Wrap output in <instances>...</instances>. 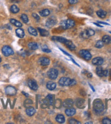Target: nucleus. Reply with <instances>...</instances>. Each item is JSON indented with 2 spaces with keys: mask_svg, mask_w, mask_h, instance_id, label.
Segmentation results:
<instances>
[{
  "mask_svg": "<svg viewBox=\"0 0 111 124\" xmlns=\"http://www.w3.org/2000/svg\"><path fill=\"white\" fill-rule=\"evenodd\" d=\"M39 62H40V64L42 66H48V65H49L50 62V60L49 58L44 56V57H42V58H40Z\"/></svg>",
  "mask_w": 111,
  "mask_h": 124,
  "instance_id": "11",
  "label": "nucleus"
},
{
  "mask_svg": "<svg viewBox=\"0 0 111 124\" xmlns=\"http://www.w3.org/2000/svg\"><path fill=\"white\" fill-rule=\"evenodd\" d=\"M88 77H92V74L90 73H88Z\"/></svg>",
  "mask_w": 111,
  "mask_h": 124,
  "instance_id": "49",
  "label": "nucleus"
},
{
  "mask_svg": "<svg viewBox=\"0 0 111 124\" xmlns=\"http://www.w3.org/2000/svg\"><path fill=\"white\" fill-rule=\"evenodd\" d=\"M62 105L65 108H70L72 107L74 105V101L72 99H66L63 101Z\"/></svg>",
  "mask_w": 111,
  "mask_h": 124,
  "instance_id": "12",
  "label": "nucleus"
},
{
  "mask_svg": "<svg viewBox=\"0 0 111 124\" xmlns=\"http://www.w3.org/2000/svg\"><path fill=\"white\" fill-rule=\"evenodd\" d=\"M38 30L40 32V35L42 36V37H47V36L49 35V32L48 31L45 30V29H43V28H38Z\"/></svg>",
  "mask_w": 111,
  "mask_h": 124,
  "instance_id": "22",
  "label": "nucleus"
},
{
  "mask_svg": "<svg viewBox=\"0 0 111 124\" xmlns=\"http://www.w3.org/2000/svg\"><path fill=\"white\" fill-rule=\"evenodd\" d=\"M6 94L9 96H14L16 94V90L12 86H8L6 88Z\"/></svg>",
  "mask_w": 111,
  "mask_h": 124,
  "instance_id": "9",
  "label": "nucleus"
},
{
  "mask_svg": "<svg viewBox=\"0 0 111 124\" xmlns=\"http://www.w3.org/2000/svg\"><path fill=\"white\" fill-rule=\"evenodd\" d=\"M78 0H68V1H69V3L70 4H77V2H78Z\"/></svg>",
  "mask_w": 111,
  "mask_h": 124,
  "instance_id": "41",
  "label": "nucleus"
},
{
  "mask_svg": "<svg viewBox=\"0 0 111 124\" xmlns=\"http://www.w3.org/2000/svg\"><path fill=\"white\" fill-rule=\"evenodd\" d=\"M60 50H61V51H62V52H63V54H65V55L68 56H69V57H72V56H71V55H70V54H68V53H67V52H65V51H64V50H62V49H61V48H60Z\"/></svg>",
  "mask_w": 111,
  "mask_h": 124,
  "instance_id": "42",
  "label": "nucleus"
},
{
  "mask_svg": "<svg viewBox=\"0 0 111 124\" xmlns=\"http://www.w3.org/2000/svg\"><path fill=\"white\" fill-rule=\"evenodd\" d=\"M93 24H94V25H96V26H97V27H102V25H100L98 23H96V22H94Z\"/></svg>",
  "mask_w": 111,
  "mask_h": 124,
  "instance_id": "45",
  "label": "nucleus"
},
{
  "mask_svg": "<svg viewBox=\"0 0 111 124\" xmlns=\"http://www.w3.org/2000/svg\"><path fill=\"white\" fill-rule=\"evenodd\" d=\"M96 14H97V15L100 18H106L107 13H106V12H105L103 10H99L98 11H97Z\"/></svg>",
  "mask_w": 111,
  "mask_h": 124,
  "instance_id": "23",
  "label": "nucleus"
},
{
  "mask_svg": "<svg viewBox=\"0 0 111 124\" xmlns=\"http://www.w3.org/2000/svg\"><path fill=\"white\" fill-rule=\"evenodd\" d=\"M40 16H42L43 17H45V16H47L50 14V11L48 9H44V10H42V11L40 12Z\"/></svg>",
  "mask_w": 111,
  "mask_h": 124,
  "instance_id": "30",
  "label": "nucleus"
},
{
  "mask_svg": "<svg viewBox=\"0 0 111 124\" xmlns=\"http://www.w3.org/2000/svg\"><path fill=\"white\" fill-rule=\"evenodd\" d=\"M56 83L55 82H53V81H49L46 83V88L47 89L49 90H55L56 88Z\"/></svg>",
  "mask_w": 111,
  "mask_h": 124,
  "instance_id": "18",
  "label": "nucleus"
},
{
  "mask_svg": "<svg viewBox=\"0 0 111 124\" xmlns=\"http://www.w3.org/2000/svg\"><path fill=\"white\" fill-rule=\"evenodd\" d=\"M22 93H23V94H25V96H27V97L29 96V94H27V93H25L24 92H23Z\"/></svg>",
  "mask_w": 111,
  "mask_h": 124,
  "instance_id": "48",
  "label": "nucleus"
},
{
  "mask_svg": "<svg viewBox=\"0 0 111 124\" xmlns=\"http://www.w3.org/2000/svg\"><path fill=\"white\" fill-rule=\"evenodd\" d=\"M60 25L63 29H69L75 25V22L72 19H68V20L62 21Z\"/></svg>",
  "mask_w": 111,
  "mask_h": 124,
  "instance_id": "3",
  "label": "nucleus"
},
{
  "mask_svg": "<svg viewBox=\"0 0 111 124\" xmlns=\"http://www.w3.org/2000/svg\"><path fill=\"white\" fill-rule=\"evenodd\" d=\"M79 54L83 58H84L86 60H90L91 58H92V56L90 52L88 50H80L79 52Z\"/></svg>",
  "mask_w": 111,
  "mask_h": 124,
  "instance_id": "5",
  "label": "nucleus"
},
{
  "mask_svg": "<svg viewBox=\"0 0 111 124\" xmlns=\"http://www.w3.org/2000/svg\"><path fill=\"white\" fill-rule=\"evenodd\" d=\"M28 32H29L31 35H34V36H37V35H38L37 30H36L35 28H34V27H29L28 28Z\"/></svg>",
  "mask_w": 111,
  "mask_h": 124,
  "instance_id": "28",
  "label": "nucleus"
},
{
  "mask_svg": "<svg viewBox=\"0 0 111 124\" xmlns=\"http://www.w3.org/2000/svg\"><path fill=\"white\" fill-rule=\"evenodd\" d=\"M10 22L12 25H14V26H16V27H21L23 26V25L21 24V22L16 21V20H15L14 18L10 19Z\"/></svg>",
  "mask_w": 111,
  "mask_h": 124,
  "instance_id": "25",
  "label": "nucleus"
},
{
  "mask_svg": "<svg viewBox=\"0 0 111 124\" xmlns=\"http://www.w3.org/2000/svg\"><path fill=\"white\" fill-rule=\"evenodd\" d=\"M33 104V101L31 100H29V99H27L25 101V106H27V104Z\"/></svg>",
  "mask_w": 111,
  "mask_h": 124,
  "instance_id": "39",
  "label": "nucleus"
},
{
  "mask_svg": "<svg viewBox=\"0 0 111 124\" xmlns=\"http://www.w3.org/2000/svg\"><path fill=\"white\" fill-rule=\"evenodd\" d=\"M102 41L105 44H111V37L109 35H104L102 37Z\"/></svg>",
  "mask_w": 111,
  "mask_h": 124,
  "instance_id": "24",
  "label": "nucleus"
},
{
  "mask_svg": "<svg viewBox=\"0 0 111 124\" xmlns=\"http://www.w3.org/2000/svg\"><path fill=\"white\" fill-rule=\"evenodd\" d=\"M49 104H49V100L46 98V99H44V100H42V108H44V109H45V108H46V107H48L49 106Z\"/></svg>",
  "mask_w": 111,
  "mask_h": 124,
  "instance_id": "33",
  "label": "nucleus"
},
{
  "mask_svg": "<svg viewBox=\"0 0 111 124\" xmlns=\"http://www.w3.org/2000/svg\"><path fill=\"white\" fill-rule=\"evenodd\" d=\"M72 61H73V62H74V64H77V66H78V67H80V65H79V64H77V62H75V60H73V59H72Z\"/></svg>",
  "mask_w": 111,
  "mask_h": 124,
  "instance_id": "46",
  "label": "nucleus"
},
{
  "mask_svg": "<svg viewBox=\"0 0 111 124\" xmlns=\"http://www.w3.org/2000/svg\"><path fill=\"white\" fill-rule=\"evenodd\" d=\"M98 23L103 24V25H110L108 23H107V22H102V21H98Z\"/></svg>",
  "mask_w": 111,
  "mask_h": 124,
  "instance_id": "44",
  "label": "nucleus"
},
{
  "mask_svg": "<svg viewBox=\"0 0 111 124\" xmlns=\"http://www.w3.org/2000/svg\"><path fill=\"white\" fill-rule=\"evenodd\" d=\"M28 47H29V48L32 50H35L38 48V44L35 42H29L28 43Z\"/></svg>",
  "mask_w": 111,
  "mask_h": 124,
  "instance_id": "26",
  "label": "nucleus"
},
{
  "mask_svg": "<svg viewBox=\"0 0 111 124\" xmlns=\"http://www.w3.org/2000/svg\"><path fill=\"white\" fill-rule=\"evenodd\" d=\"M75 104L77 105V106L79 109H83L84 107V100L82 98H78L77 99Z\"/></svg>",
  "mask_w": 111,
  "mask_h": 124,
  "instance_id": "15",
  "label": "nucleus"
},
{
  "mask_svg": "<svg viewBox=\"0 0 111 124\" xmlns=\"http://www.w3.org/2000/svg\"><path fill=\"white\" fill-rule=\"evenodd\" d=\"M96 73H97V75L100 77H104V70L101 67L98 66V67L96 69Z\"/></svg>",
  "mask_w": 111,
  "mask_h": 124,
  "instance_id": "29",
  "label": "nucleus"
},
{
  "mask_svg": "<svg viewBox=\"0 0 111 124\" xmlns=\"http://www.w3.org/2000/svg\"><path fill=\"white\" fill-rule=\"evenodd\" d=\"M1 51H2L3 54L5 56H9L12 55L14 54L13 50L11 48L10 46H4L2 48V49H1Z\"/></svg>",
  "mask_w": 111,
  "mask_h": 124,
  "instance_id": "6",
  "label": "nucleus"
},
{
  "mask_svg": "<svg viewBox=\"0 0 111 124\" xmlns=\"http://www.w3.org/2000/svg\"><path fill=\"white\" fill-rule=\"evenodd\" d=\"M10 11L11 12H12L13 14H16V13H18L19 12V8L17 7L16 5H12L11 7H10Z\"/></svg>",
  "mask_w": 111,
  "mask_h": 124,
  "instance_id": "31",
  "label": "nucleus"
},
{
  "mask_svg": "<svg viewBox=\"0 0 111 124\" xmlns=\"http://www.w3.org/2000/svg\"><path fill=\"white\" fill-rule=\"evenodd\" d=\"M68 122L70 124H80L81 123L78 121H77V119H69L68 120Z\"/></svg>",
  "mask_w": 111,
  "mask_h": 124,
  "instance_id": "35",
  "label": "nucleus"
},
{
  "mask_svg": "<svg viewBox=\"0 0 111 124\" xmlns=\"http://www.w3.org/2000/svg\"><path fill=\"white\" fill-rule=\"evenodd\" d=\"M16 35H17L19 37L23 38V37H24V36H25V32H24L23 29L19 28H17V29L16 30Z\"/></svg>",
  "mask_w": 111,
  "mask_h": 124,
  "instance_id": "20",
  "label": "nucleus"
},
{
  "mask_svg": "<svg viewBox=\"0 0 111 124\" xmlns=\"http://www.w3.org/2000/svg\"><path fill=\"white\" fill-rule=\"evenodd\" d=\"M95 35V31L93 29H86V30H84L81 33V37L84 38V39H88L89 37H90L91 36L94 35Z\"/></svg>",
  "mask_w": 111,
  "mask_h": 124,
  "instance_id": "4",
  "label": "nucleus"
},
{
  "mask_svg": "<svg viewBox=\"0 0 111 124\" xmlns=\"http://www.w3.org/2000/svg\"><path fill=\"white\" fill-rule=\"evenodd\" d=\"M93 110L96 114L102 113L104 110V105L100 99H96L93 103Z\"/></svg>",
  "mask_w": 111,
  "mask_h": 124,
  "instance_id": "1",
  "label": "nucleus"
},
{
  "mask_svg": "<svg viewBox=\"0 0 111 124\" xmlns=\"http://www.w3.org/2000/svg\"><path fill=\"white\" fill-rule=\"evenodd\" d=\"M92 63L96 66H101L104 63V59L101 57H96L92 60Z\"/></svg>",
  "mask_w": 111,
  "mask_h": 124,
  "instance_id": "10",
  "label": "nucleus"
},
{
  "mask_svg": "<svg viewBox=\"0 0 111 124\" xmlns=\"http://www.w3.org/2000/svg\"><path fill=\"white\" fill-rule=\"evenodd\" d=\"M26 113L27 115L28 116H33L35 113V109L33 107H29V108H27L26 109Z\"/></svg>",
  "mask_w": 111,
  "mask_h": 124,
  "instance_id": "21",
  "label": "nucleus"
},
{
  "mask_svg": "<svg viewBox=\"0 0 111 124\" xmlns=\"http://www.w3.org/2000/svg\"><path fill=\"white\" fill-rule=\"evenodd\" d=\"M110 33H111V32H110Z\"/></svg>",
  "mask_w": 111,
  "mask_h": 124,
  "instance_id": "52",
  "label": "nucleus"
},
{
  "mask_svg": "<svg viewBox=\"0 0 111 124\" xmlns=\"http://www.w3.org/2000/svg\"><path fill=\"white\" fill-rule=\"evenodd\" d=\"M32 16L34 18L35 20H37V21H39V20H40V17H39V16H38L37 14H35V13H33V14H32Z\"/></svg>",
  "mask_w": 111,
  "mask_h": 124,
  "instance_id": "40",
  "label": "nucleus"
},
{
  "mask_svg": "<svg viewBox=\"0 0 111 124\" xmlns=\"http://www.w3.org/2000/svg\"><path fill=\"white\" fill-rule=\"evenodd\" d=\"M86 124H93V122H91V121H89V122H86L85 123Z\"/></svg>",
  "mask_w": 111,
  "mask_h": 124,
  "instance_id": "50",
  "label": "nucleus"
},
{
  "mask_svg": "<svg viewBox=\"0 0 111 124\" xmlns=\"http://www.w3.org/2000/svg\"><path fill=\"white\" fill-rule=\"evenodd\" d=\"M59 84L61 86H72L77 84V81L63 77L59 80Z\"/></svg>",
  "mask_w": 111,
  "mask_h": 124,
  "instance_id": "2",
  "label": "nucleus"
},
{
  "mask_svg": "<svg viewBox=\"0 0 111 124\" xmlns=\"http://www.w3.org/2000/svg\"><path fill=\"white\" fill-rule=\"evenodd\" d=\"M58 71L55 69H50L48 71L47 73V75H48V77L50 79H56L58 77Z\"/></svg>",
  "mask_w": 111,
  "mask_h": 124,
  "instance_id": "7",
  "label": "nucleus"
},
{
  "mask_svg": "<svg viewBox=\"0 0 111 124\" xmlns=\"http://www.w3.org/2000/svg\"><path fill=\"white\" fill-rule=\"evenodd\" d=\"M42 51L44 52H46V53H50V52H51L50 50H49L46 46H43V47H42Z\"/></svg>",
  "mask_w": 111,
  "mask_h": 124,
  "instance_id": "38",
  "label": "nucleus"
},
{
  "mask_svg": "<svg viewBox=\"0 0 111 124\" xmlns=\"http://www.w3.org/2000/svg\"><path fill=\"white\" fill-rule=\"evenodd\" d=\"M56 23H57L56 19H54L53 17H51V18H49V19L46 21V26L47 27L51 28L52 27H53Z\"/></svg>",
  "mask_w": 111,
  "mask_h": 124,
  "instance_id": "13",
  "label": "nucleus"
},
{
  "mask_svg": "<svg viewBox=\"0 0 111 124\" xmlns=\"http://www.w3.org/2000/svg\"><path fill=\"white\" fill-rule=\"evenodd\" d=\"M46 98L49 100L50 105L54 104V103H55V96H54V95L49 94V95H48V96H46Z\"/></svg>",
  "mask_w": 111,
  "mask_h": 124,
  "instance_id": "27",
  "label": "nucleus"
},
{
  "mask_svg": "<svg viewBox=\"0 0 111 124\" xmlns=\"http://www.w3.org/2000/svg\"><path fill=\"white\" fill-rule=\"evenodd\" d=\"M65 114L67 116H69V117H72L73 115H75L76 113V109L72 108V107H70V108H67L65 109Z\"/></svg>",
  "mask_w": 111,
  "mask_h": 124,
  "instance_id": "14",
  "label": "nucleus"
},
{
  "mask_svg": "<svg viewBox=\"0 0 111 124\" xmlns=\"http://www.w3.org/2000/svg\"><path fill=\"white\" fill-rule=\"evenodd\" d=\"M108 75V71L107 70H104V77H106Z\"/></svg>",
  "mask_w": 111,
  "mask_h": 124,
  "instance_id": "43",
  "label": "nucleus"
},
{
  "mask_svg": "<svg viewBox=\"0 0 111 124\" xmlns=\"http://www.w3.org/2000/svg\"><path fill=\"white\" fill-rule=\"evenodd\" d=\"M89 86H90V88H91V89H92V90H93V92H95V90H94V88H93V86H92V85H91L90 83H89Z\"/></svg>",
  "mask_w": 111,
  "mask_h": 124,
  "instance_id": "47",
  "label": "nucleus"
},
{
  "mask_svg": "<svg viewBox=\"0 0 111 124\" xmlns=\"http://www.w3.org/2000/svg\"><path fill=\"white\" fill-rule=\"evenodd\" d=\"M21 20L23 21V22H24V23H27L28 22H29L28 16L26 15V14H22L21 16Z\"/></svg>",
  "mask_w": 111,
  "mask_h": 124,
  "instance_id": "34",
  "label": "nucleus"
},
{
  "mask_svg": "<svg viewBox=\"0 0 111 124\" xmlns=\"http://www.w3.org/2000/svg\"><path fill=\"white\" fill-rule=\"evenodd\" d=\"M55 120L57 122H58L59 124H63L65 121V117L61 115V114H59L56 116Z\"/></svg>",
  "mask_w": 111,
  "mask_h": 124,
  "instance_id": "17",
  "label": "nucleus"
},
{
  "mask_svg": "<svg viewBox=\"0 0 111 124\" xmlns=\"http://www.w3.org/2000/svg\"><path fill=\"white\" fill-rule=\"evenodd\" d=\"M28 85L31 90H34V91H36L38 89V85L34 79H29L28 81Z\"/></svg>",
  "mask_w": 111,
  "mask_h": 124,
  "instance_id": "8",
  "label": "nucleus"
},
{
  "mask_svg": "<svg viewBox=\"0 0 111 124\" xmlns=\"http://www.w3.org/2000/svg\"><path fill=\"white\" fill-rule=\"evenodd\" d=\"M52 40L64 43L65 41H66L67 39H66L65 38H64V37H57V36H54V37H52Z\"/></svg>",
  "mask_w": 111,
  "mask_h": 124,
  "instance_id": "19",
  "label": "nucleus"
},
{
  "mask_svg": "<svg viewBox=\"0 0 111 124\" xmlns=\"http://www.w3.org/2000/svg\"><path fill=\"white\" fill-rule=\"evenodd\" d=\"M64 44L68 47V48H69L70 50H76V46H75V45L72 42V41H70V40H66V41H65V43H64Z\"/></svg>",
  "mask_w": 111,
  "mask_h": 124,
  "instance_id": "16",
  "label": "nucleus"
},
{
  "mask_svg": "<svg viewBox=\"0 0 111 124\" xmlns=\"http://www.w3.org/2000/svg\"><path fill=\"white\" fill-rule=\"evenodd\" d=\"M1 62V57H0V62Z\"/></svg>",
  "mask_w": 111,
  "mask_h": 124,
  "instance_id": "51",
  "label": "nucleus"
},
{
  "mask_svg": "<svg viewBox=\"0 0 111 124\" xmlns=\"http://www.w3.org/2000/svg\"><path fill=\"white\" fill-rule=\"evenodd\" d=\"M102 124H111V120L107 117H105L102 119Z\"/></svg>",
  "mask_w": 111,
  "mask_h": 124,
  "instance_id": "37",
  "label": "nucleus"
},
{
  "mask_svg": "<svg viewBox=\"0 0 111 124\" xmlns=\"http://www.w3.org/2000/svg\"><path fill=\"white\" fill-rule=\"evenodd\" d=\"M104 43L102 41V40H98V41L96 42L95 46H96V48L100 49V48H102L104 46Z\"/></svg>",
  "mask_w": 111,
  "mask_h": 124,
  "instance_id": "32",
  "label": "nucleus"
},
{
  "mask_svg": "<svg viewBox=\"0 0 111 124\" xmlns=\"http://www.w3.org/2000/svg\"><path fill=\"white\" fill-rule=\"evenodd\" d=\"M62 102L61 101V100L60 99H57V100H55V106L57 108H60L61 107V104H62Z\"/></svg>",
  "mask_w": 111,
  "mask_h": 124,
  "instance_id": "36",
  "label": "nucleus"
}]
</instances>
